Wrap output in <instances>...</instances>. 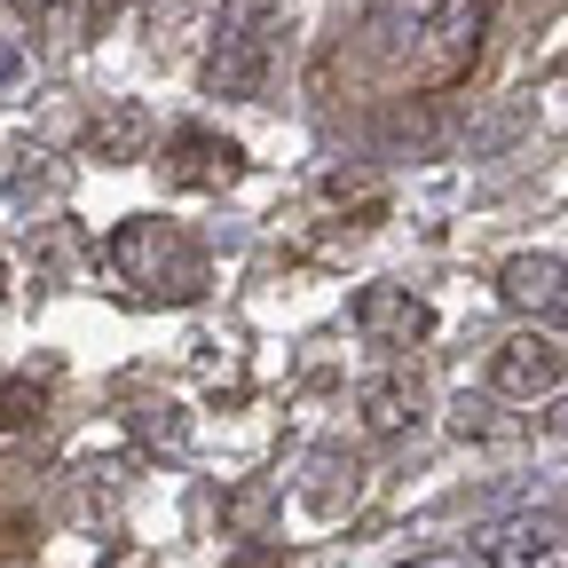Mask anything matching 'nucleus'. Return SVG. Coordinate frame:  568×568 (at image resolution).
I'll return each instance as SVG.
<instances>
[{
	"label": "nucleus",
	"mask_w": 568,
	"mask_h": 568,
	"mask_svg": "<svg viewBox=\"0 0 568 568\" xmlns=\"http://www.w3.org/2000/svg\"><path fill=\"white\" fill-rule=\"evenodd\" d=\"M111 268L142 301H197L205 293V245L182 222H159V213H134V222L111 230Z\"/></svg>",
	"instance_id": "1"
},
{
	"label": "nucleus",
	"mask_w": 568,
	"mask_h": 568,
	"mask_svg": "<svg viewBox=\"0 0 568 568\" xmlns=\"http://www.w3.org/2000/svg\"><path fill=\"white\" fill-rule=\"evenodd\" d=\"M276 17L284 0H222V48L205 63V88L213 95H253L268 80V48H276Z\"/></svg>",
	"instance_id": "2"
},
{
	"label": "nucleus",
	"mask_w": 568,
	"mask_h": 568,
	"mask_svg": "<svg viewBox=\"0 0 568 568\" xmlns=\"http://www.w3.org/2000/svg\"><path fill=\"white\" fill-rule=\"evenodd\" d=\"M481 32H489V0H443L418 40V88H458L481 55Z\"/></svg>",
	"instance_id": "3"
},
{
	"label": "nucleus",
	"mask_w": 568,
	"mask_h": 568,
	"mask_svg": "<svg viewBox=\"0 0 568 568\" xmlns=\"http://www.w3.org/2000/svg\"><path fill=\"white\" fill-rule=\"evenodd\" d=\"M568 387V347L552 332H514V339H497L489 355V395H506V403H545Z\"/></svg>",
	"instance_id": "4"
},
{
	"label": "nucleus",
	"mask_w": 568,
	"mask_h": 568,
	"mask_svg": "<svg viewBox=\"0 0 568 568\" xmlns=\"http://www.w3.org/2000/svg\"><path fill=\"white\" fill-rule=\"evenodd\" d=\"M355 332L372 347H418L435 332V308H426L410 284H364V293H355Z\"/></svg>",
	"instance_id": "5"
},
{
	"label": "nucleus",
	"mask_w": 568,
	"mask_h": 568,
	"mask_svg": "<svg viewBox=\"0 0 568 568\" xmlns=\"http://www.w3.org/2000/svg\"><path fill=\"white\" fill-rule=\"evenodd\" d=\"M497 293H506V308H521L537 324H568V261L560 253H514L497 268Z\"/></svg>",
	"instance_id": "6"
},
{
	"label": "nucleus",
	"mask_w": 568,
	"mask_h": 568,
	"mask_svg": "<svg viewBox=\"0 0 568 568\" xmlns=\"http://www.w3.org/2000/svg\"><path fill=\"white\" fill-rule=\"evenodd\" d=\"M174 182H190V190H230L237 174H245V151L230 134H205V126H174Z\"/></svg>",
	"instance_id": "7"
},
{
	"label": "nucleus",
	"mask_w": 568,
	"mask_h": 568,
	"mask_svg": "<svg viewBox=\"0 0 568 568\" xmlns=\"http://www.w3.org/2000/svg\"><path fill=\"white\" fill-rule=\"evenodd\" d=\"M142 151H151V111H142L134 95H111V103L88 119V159H103V166H134Z\"/></svg>",
	"instance_id": "8"
},
{
	"label": "nucleus",
	"mask_w": 568,
	"mask_h": 568,
	"mask_svg": "<svg viewBox=\"0 0 568 568\" xmlns=\"http://www.w3.org/2000/svg\"><path fill=\"white\" fill-rule=\"evenodd\" d=\"M355 410H364L372 435H410L418 426V379L410 372H379V379L355 387Z\"/></svg>",
	"instance_id": "9"
},
{
	"label": "nucleus",
	"mask_w": 568,
	"mask_h": 568,
	"mask_svg": "<svg viewBox=\"0 0 568 568\" xmlns=\"http://www.w3.org/2000/svg\"><path fill=\"white\" fill-rule=\"evenodd\" d=\"M426 24H435V0H379V9L364 17L372 55H403V48H418V40H426Z\"/></svg>",
	"instance_id": "10"
},
{
	"label": "nucleus",
	"mask_w": 568,
	"mask_h": 568,
	"mask_svg": "<svg viewBox=\"0 0 568 568\" xmlns=\"http://www.w3.org/2000/svg\"><path fill=\"white\" fill-rule=\"evenodd\" d=\"M324 197H332V205H355V213H379V174L339 166V174H324Z\"/></svg>",
	"instance_id": "11"
},
{
	"label": "nucleus",
	"mask_w": 568,
	"mask_h": 568,
	"mask_svg": "<svg viewBox=\"0 0 568 568\" xmlns=\"http://www.w3.org/2000/svg\"><path fill=\"white\" fill-rule=\"evenodd\" d=\"M134 426H142V443H166V450H182V435H190L182 403H142V410H134Z\"/></svg>",
	"instance_id": "12"
},
{
	"label": "nucleus",
	"mask_w": 568,
	"mask_h": 568,
	"mask_svg": "<svg viewBox=\"0 0 568 568\" xmlns=\"http://www.w3.org/2000/svg\"><path fill=\"white\" fill-rule=\"evenodd\" d=\"M40 403H48V395H40L32 379H0V426H32Z\"/></svg>",
	"instance_id": "13"
},
{
	"label": "nucleus",
	"mask_w": 568,
	"mask_h": 568,
	"mask_svg": "<svg viewBox=\"0 0 568 568\" xmlns=\"http://www.w3.org/2000/svg\"><path fill=\"white\" fill-rule=\"evenodd\" d=\"M245 529H261V514H268V489H237V506H230Z\"/></svg>",
	"instance_id": "14"
},
{
	"label": "nucleus",
	"mask_w": 568,
	"mask_h": 568,
	"mask_svg": "<svg viewBox=\"0 0 568 568\" xmlns=\"http://www.w3.org/2000/svg\"><path fill=\"white\" fill-rule=\"evenodd\" d=\"M17 80H24V48L0 32V88H17Z\"/></svg>",
	"instance_id": "15"
},
{
	"label": "nucleus",
	"mask_w": 568,
	"mask_h": 568,
	"mask_svg": "<svg viewBox=\"0 0 568 568\" xmlns=\"http://www.w3.org/2000/svg\"><path fill=\"white\" fill-rule=\"evenodd\" d=\"M552 443H560V450H568V403H560V410H552Z\"/></svg>",
	"instance_id": "16"
},
{
	"label": "nucleus",
	"mask_w": 568,
	"mask_h": 568,
	"mask_svg": "<svg viewBox=\"0 0 568 568\" xmlns=\"http://www.w3.org/2000/svg\"><path fill=\"white\" fill-rule=\"evenodd\" d=\"M410 568H466L458 552H435V560H410Z\"/></svg>",
	"instance_id": "17"
},
{
	"label": "nucleus",
	"mask_w": 568,
	"mask_h": 568,
	"mask_svg": "<svg viewBox=\"0 0 568 568\" xmlns=\"http://www.w3.org/2000/svg\"><path fill=\"white\" fill-rule=\"evenodd\" d=\"M9 9H24V17H40V9H55V0H9Z\"/></svg>",
	"instance_id": "18"
},
{
	"label": "nucleus",
	"mask_w": 568,
	"mask_h": 568,
	"mask_svg": "<svg viewBox=\"0 0 568 568\" xmlns=\"http://www.w3.org/2000/svg\"><path fill=\"white\" fill-rule=\"evenodd\" d=\"M0 301H9V268H0Z\"/></svg>",
	"instance_id": "19"
}]
</instances>
